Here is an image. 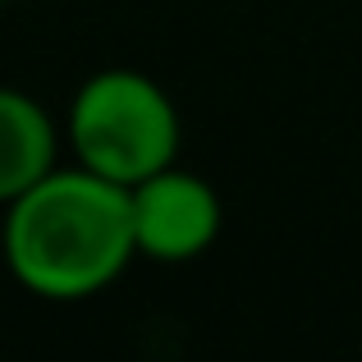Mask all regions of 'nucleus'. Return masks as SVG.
Returning a JSON list of instances; mask_svg holds the SVG:
<instances>
[{
    "label": "nucleus",
    "mask_w": 362,
    "mask_h": 362,
    "mask_svg": "<svg viewBox=\"0 0 362 362\" xmlns=\"http://www.w3.org/2000/svg\"><path fill=\"white\" fill-rule=\"evenodd\" d=\"M64 147L74 165L110 179L119 188L142 184L147 175L175 165L184 124L179 106L142 69H97L78 83L64 110Z\"/></svg>",
    "instance_id": "nucleus-2"
},
{
    "label": "nucleus",
    "mask_w": 362,
    "mask_h": 362,
    "mask_svg": "<svg viewBox=\"0 0 362 362\" xmlns=\"http://www.w3.org/2000/svg\"><path fill=\"white\" fill-rule=\"evenodd\" d=\"M0 5H9V0H0Z\"/></svg>",
    "instance_id": "nucleus-5"
},
{
    "label": "nucleus",
    "mask_w": 362,
    "mask_h": 362,
    "mask_svg": "<svg viewBox=\"0 0 362 362\" xmlns=\"http://www.w3.org/2000/svg\"><path fill=\"white\" fill-rule=\"evenodd\" d=\"M129 216L138 257L160 266H184L202 257L221 239L225 225L221 193L202 175L184 170L179 160L129 188Z\"/></svg>",
    "instance_id": "nucleus-3"
},
{
    "label": "nucleus",
    "mask_w": 362,
    "mask_h": 362,
    "mask_svg": "<svg viewBox=\"0 0 362 362\" xmlns=\"http://www.w3.org/2000/svg\"><path fill=\"white\" fill-rule=\"evenodd\" d=\"M0 252L14 284L33 298H97L138 262L129 188L83 165H55L5 206Z\"/></svg>",
    "instance_id": "nucleus-1"
},
{
    "label": "nucleus",
    "mask_w": 362,
    "mask_h": 362,
    "mask_svg": "<svg viewBox=\"0 0 362 362\" xmlns=\"http://www.w3.org/2000/svg\"><path fill=\"white\" fill-rule=\"evenodd\" d=\"M64 129L18 88H0V211L60 165Z\"/></svg>",
    "instance_id": "nucleus-4"
}]
</instances>
